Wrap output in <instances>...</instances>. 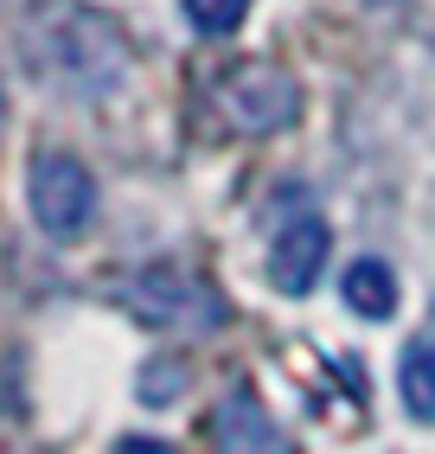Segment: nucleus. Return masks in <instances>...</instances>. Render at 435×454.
Segmentation results:
<instances>
[{
    "mask_svg": "<svg viewBox=\"0 0 435 454\" xmlns=\"http://www.w3.org/2000/svg\"><path fill=\"white\" fill-rule=\"evenodd\" d=\"M26 205H33V224L51 244H77L97 224V179L65 147H39L33 167H26Z\"/></svg>",
    "mask_w": 435,
    "mask_h": 454,
    "instance_id": "2",
    "label": "nucleus"
},
{
    "mask_svg": "<svg viewBox=\"0 0 435 454\" xmlns=\"http://www.w3.org/2000/svg\"><path fill=\"white\" fill-rule=\"evenodd\" d=\"M397 390H403V410L416 422H435V346H403V365H397Z\"/></svg>",
    "mask_w": 435,
    "mask_h": 454,
    "instance_id": "8",
    "label": "nucleus"
},
{
    "mask_svg": "<svg viewBox=\"0 0 435 454\" xmlns=\"http://www.w3.org/2000/svg\"><path fill=\"white\" fill-rule=\"evenodd\" d=\"M115 454H173V448H167V442H122Z\"/></svg>",
    "mask_w": 435,
    "mask_h": 454,
    "instance_id": "10",
    "label": "nucleus"
},
{
    "mask_svg": "<svg viewBox=\"0 0 435 454\" xmlns=\"http://www.w3.org/2000/svg\"><path fill=\"white\" fill-rule=\"evenodd\" d=\"M0 129H7V83H0Z\"/></svg>",
    "mask_w": 435,
    "mask_h": 454,
    "instance_id": "11",
    "label": "nucleus"
},
{
    "mask_svg": "<svg viewBox=\"0 0 435 454\" xmlns=\"http://www.w3.org/2000/svg\"><path fill=\"white\" fill-rule=\"evenodd\" d=\"M339 294H346V308L359 320H391L397 314V276L384 256H359L346 269V282H339Z\"/></svg>",
    "mask_w": 435,
    "mask_h": 454,
    "instance_id": "7",
    "label": "nucleus"
},
{
    "mask_svg": "<svg viewBox=\"0 0 435 454\" xmlns=\"http://www.w3.org/2000/svg\"><path fill=\"white\" fill-rule=\"evenodd\" d=\"M327 250H333V231L320 218H289L269 244V282L282 294H307L327 269Z\"/></svg>",
    "mask_w": 435,
    "mask_h": 454,
    "instance_id": "5",
    "label": "nucleus"
},
{
    "mask_svg": "<svg viewBox=\"0 0 435 454\" xmlns=\"http://www.w3.org/2000/svg\"><path fill=\"white\" fill-rule=\"evenodd\" d=\"M122 294H129V308L147 326H173V333H211V326H225V294H218L205 276H193V269H179V262L135 269V276L122 282Z\"/></svg>",
    "mask_w": 435,
    "mask_h": 454,
    "instance_id": "3",
    "label": "nucleus"
},
{
    "mask_svg": "<svg viewBox=\"0 0 435 454\" xmlns=\"http://www.w3.org/2000/svg\"><path fill=\"white\" fill-rule=\"evenodd\" d=\"M179 7L193 20V33H205V39H231L250 20V0H179Z\"/></svg>",
    "mask_w": 435,
    "mask_h": 454,
    "instance_id": "9",
    "label": "nucleus"
},
{
    "mask_svg": "<svg viewBox=\"0 0 435 454\" xmlns=\"http://www.w3.org/2000/svg\"><path fill=\"white\" fill-rule=\"evenodd\" d=\"M211 442H218V454H295L289 435H282V422L263 410L257 390H231V397L218 403Z\"/></svg>",
    "mask_w": 435,
    "mask_h": 454,
    "instance_id": "6",
    "label": "nucleus"
},
{
    "mask_svg": "<svg viewBox=\"0 0 435 454\" xmlns=\"http://www.w3.org/2000/svg\"><path fill=\"white\" fill-rule=\"evenodd\" d=\"M26 51H33V71L51 90L83 97V103L129 83V39L90 0H45L33 26H26Z\"/></svg>",
    "mask_w": 435,
    "mask_h": 454,
    "instance_id": "1",
    "label": "nucleus"
},
{
    "mask_svg": "<svg viewBox=\"0 0 435 454\" xmlns=\"http://www.w3.org/2000/svg\"><path fill=\"white\" fill-rule=\"evenodd\" d=\"M218 115L237 135H282L301 115V83L289 65H269V58H250L218 77Z\"/></svg>",
    "mask_w": 435,
    "mask_h": 454,
    "instance_id": "4",
    "label": "nucleus"
}]
</instances>
